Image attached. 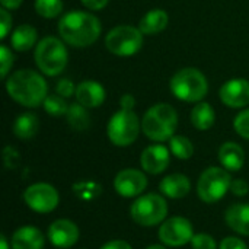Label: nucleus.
Returning a JSON list of instances; mask_svg holds the SVG:
<instances>
[{
    "instance_id": "1",
    "label": "nucleus",
    "mask_w": 249,
    "mask_h": 249,
    "mask_svg": "<svg viewBox=\"0 0 249 249\" xmlns=\"http://www.w3.org/2000/svg\"><path fill=\"white\" fill-rule=\"evenodd\" d=\"M102 26L96 16L82 10L66 13L58 22V34L71 47L83 48L92 45L101 35Z\"/></svg>"
},
{
    "instance_id": "2",
    "label": "nucleus",
    "mask_w": 249,
    "mask_h": 249,
    "mask_svg": "<svg viewBox=\"0 0 249 249\" xmlns=\"http://www.w3.org/2000/svg\"><path fill=\"white\" fill-rule=\"evenodd\" d=\"M47 82L44 77L29 69L15 71L6 82L9 96L28 108H36L44 104L47 95Z\"/></svg>"
},
{
    "instance_id": "3",
    "label": "nucleus",
    "mask_w": 249,
    "mask_h": 249,
    "mask_svg": "<svg viewBox=\"0 0 249 249\" xmlns=\"http://www.w3.org/2000/svg\"><path fill=\"white\" fill-rule=\"evenodd\" d=\"M178 115L169 104H156L146 111L142 120V130L153 142H166L175 136Z\"/></svg>"
},
{
    "instance_id": "4",
    "label": "nucleus",
    "mask_w": 249,
    "mask_h": 249,
    "mask_svg": "<svg viewBox=\"0 0 249 249\" xmlns=\"http://www.w3.org/2000/svg\"><path fill=\"white\" fill-rule=\"evenodd\" d=\"M209 90L206 76L193 67L181 69L171 79V92L175 98L185 102H200Z\"/></svg>"
},
{
    "instance_id": "5",
    "label": "nucleus",
    "mask_w": 249,
    "mask_h": 249,
    "mask_svg": "<svg viewBox=\"0 0 249 249\" xmlns=\"http://www.w3.org/2000/svg\"><path fill=\"white\" fill-rule=\"evenodd\" d=\"M35 63L38 69L47 76L60 74L67 66V48L55 36L42 38L35 48Z\"/></svg>"
},
{
    "instance_id": "6",
    "label": "nucleus",
    "mask_w": 249,
    "mask_h": 249,
    "mask_svg": "<svg viewBox=\"0 0 249 249\" xmlns=\"http://www.w3.org/2000/svg\"><path fill=\"white\" fill-rule=\"evenodd\" d=\"M130 214L133 220L144 228L156 226L163 223L168 214V204L163 196L149 193L137 197V200L130 207Z\"/></svg>"
},
{
    "instance_id": "7",
    "label": "nucleus",
    "mask_w": 249,
    "mask_h": 249,
    "mask_svg": "<svg viewBox=\"0 0 249 249\" xmlns=\"http://www.w3.org/2000/svg\"><path fill=\"white\" fill-rule=\"evenodd\" d=\"M232 178L225 168L212 166L207 168L198 178L197 194L201 201L207 204H214L220 201L226 193L231 190Z\"/></svg>"
},
{
    "instance_id": "8",
    "label": "nucleus",
    "mask_w": 249,
    "mask_h": 249,
    "mask_svg": "<svg viewBox=\"0 0 249 249\" xmlns=\"http://www.w3.org/2000/svg\"><path fill=\"white\" fill-rule=\"evenodd\" d=\"M108 137L112 144L125 147L133 144L140 133V121L134 111L121 109L115 112L107 127Z\"/></svg>"
},
{
    "instance_id": "9",
    "label": "nucleus",
    "mask_w": 249,
    "mask_h": 249,
    "mask_svg": "<svg viewBox=\"0 0 249 249\" xmlns=\"http://www.w3.org/2000/svg\"><path fill=\"white\" fill-rule=\"evenodd\" d=\"M143 44V32L130 25H120L112 28L105 36V47L109 53L128 57L136 54Z\"/></svg>"
},
{
    "instance_id": "10",
    "label": "nucleus",
    "mask_w": 249,
    "mask_h": 249,
    "mask_svg": "<svg viewBox=\"0 0 249 249\" xmlns=\"http://www.w3.org/2000/svg\"><path fill=\"white\" fill-rule=\"evenodd\" d=\"M23 201L35 213H51L60 203L58 191L45 182L29 185L23 193Z\"/></svg>"
},
{
    "instance_id": "11",
    "label": "nucleus",
    "mask_w": 249,
    "mask_h": 249,
    "mask_svg": "<svg viewBox=\"0 0 249 249\" xmlns=\"http://www.w3.org/2000/svg\"><path fill=\"white\" fill-rule=\"evenodd\" d=\"M158 236L163 245L177 248V247H184L185 244L191 242L194 236V229L188 219L175 216V217L165 220L160 225Z\"/></svg>"
},
{
    "instance_id": "12",
    "label": "nucleus",
    "mask_w": 249,
    "mask_h": 249,
    "mask_svg": "<svg viewBox=\"0 0 249 249\" xmlns=\"http://www.w3.org/2000/svg\"><path fill=\"white\" fill-rule=\"evenodd\" d=\"M147 187V178L146 175L139 169H123L117 174L114 178V188L115 191L125 198L140 197L142 193Z\"/></svg>"
},
{
    "instance_id": "13",
    "label": "nucleus",
    "mask_w": 249,
    "mask_h": 249,
    "mask_svg": "<svg viewBox=\"0 0 249 249\" xmlns=\"http://www.w3.org/2000/svg\"><path fill=\"white\" fill-rule=\"evenodd\" d=\"M79 228L69 219H58L53 222L48 228V241L55 248H71L79 241Z\"/></svg>"
},
{
    "instance_id": "14",
    "label": "nucleus",
    "mask_w": 249,
    "mask_h": 249,
    "mask_svg": "<svg viewBox=\"0 0 249 249\" xmlns=\"http://www.w3.org/2000/svg\"><path fill=\"white\" fill-rule=\"evenodd\" d=\"M219 96L229 108H244L249 104V82L247 79H231L220 88Z\"/></svg>"
},
{
    "instance_id": "15",
    "label": "nucleus",
    "mask_w": 249,
    "mask_h": 249,
    "mask_svg": "<svg viewBox=\"0 0 249 249\" xmlns=\"http://www.w3.org/2000/svg\"><path fill=\"white\" fill-rule=\"evenodd\" d=\"M171 162L169 150L163 144H152L142 152L140 165L142 168L152 175L162 174Z\"/></svg>"
},
{
    "instance_id": "16",
    "label": "nucleus",
    "mask_w": 249,
    "mask_h": 249,
    "mask_svg": "<svg viewBox=\"0 0 249 249\" xmlns=\"http://www.w3.org/2000/svg\"><path fill=\"white\" fill-rule=\"evenodd\" d=\"M105 89L99 82L85 80L80 82L76 88V99L80 105L86 108H98L105 101Z\"/></svg>"
},
{
    "instance_id": "17",
    "label": "nucleus",
    "mask_w": 249,
    "mask_h": 249,
    "mask_svg": "<svg viewBox=\"0 0 249 249\" xmlns=\"http://www.w3.org/2000/svg\"><path fill=\"white\" fill-rule=\"evenodd\" d=\"M45 245V238L42 232L35 226L19 228L10 241L12 249H42Z\"/></svg>"
},
{
    "instance_id": "18",
    "label": "nucleus",
    "mask_w": 249,
    "mask_h": 249,
    "mask_svg": "<svg viewBox=\"0 0 249 249\" xmlns=\"http://www.w3.org/2000/svg\"><path fill=\"white\" fill-rule=\"evenodd\" d=\"M190 190H191L190 178L182 174L168 175L159 182V191L162 193V196L174 198V200L187 197Z\"/></svg>"
},
{
    "instance_id": "19",
    "label": "nucleus",
    "mask_w": 249,
    "mask_h": 249,
    "mask_svg": "<svg viewBox=\"0 0 249 249\" xmlns=\"http://www.w3.org/2000/svg\"><path fill=\"white\" fill-rule=\"evenodd\" d=\"M225 220L233 232L249 236V204L238 203L231 206L225 213Z\"/></svg>"
},
{
    "instance_id": "20",
    "label": "nucleus",
    "mask_w": 249,
    "mask_h": 249,
    "mask_svg": "<svg viewBox=\"0 0 249 249\" xmlns=\"http://www.w3.org/2000/svg\"><path fill=\"white\" fill-rule=\"evenodd\" d=\"M219 162L226 171H239L245 163L244 149L233 142H226L219 149Z\"/></svg>"
},
{
    "instance_id": "21",
    "label": "nucleus",
    "mask_w": 249,
    "mask_h": 249,
    "mask_svg": "<svg viewBox=\"0 0 249 249\" xmlns=\"http://www.w3.org/2000/svg\"><path fill=\"white\" fill-rule=\"evenodd\" d=\"M168 22H169V18L165 10L152 9L140 19L139 29L144 35H156L168 26Z\"/></svg>"
},
{
    "instance_id": "22",
    "label": "nucleus",
    "mask_w": 249,
    "mask_h": 249,
    "mask_svg": "<svg viewBox=\"0 0 249 249\" xmlns=\"http://www.w3.org/2000/svg\"><path fill=\"white\" fill-rule=\"evenodd\" d=\"M38 127H39L38 117L35 114H32V112H25V114H20L15 120L13 133L20 140H29L36 134Z\"/></svg>"
},
{
    "instance_id": "23",
    "label": "nucleus",
    "mask_w": 249,
    "mask_h": 249,
    "mask_svg": "<svg viewBox=\"0 0 249 249\" xmlns=\"http://www.w3.org/2000/svg\"><path fill=\"white\" fill-rule=\"evenodd\" d=\"M214 120H216L214 109L207 102H198L191 111V123L197 130L201 131L210 130L214 124Z\"/></svg>"
},
{
    "instance_id": "24",
    "label": "nucleus",
    "mask_w": 249,
    "mask_h": 249,
    "mask_svg": "<svg viewBox=\"0 0 249 249\" xmlns=\"http://www.w3.org/2000/svg\"><path fill=\"white\" fill-rule=\"evenodd\" d=\"M36 41V29L31 25L18 26L10 36V44L16 51H28Z\"/></svg>"
},
{
    "instance_id": "25",
    "label": "nucleus",
    "mask_w": 249,
    "mask_h": 249,
    "mask_svg": "<svg viewBox=\"0 0 249 249\" xmlns=\"http://www.w3.org/2000/svg\"><path fill=\"white\" fill-rule=\"evenodd\" d=\"M64 117H66L69 125L76 131H85L90 125V118H89V114H88V108L80 105L79 102L77 104H70Z\"/></svg>"
},
{
    "instance_id": "26",
    "label": "nucleus",
    "mask_w": 249,
    "mask_h": 249,
    "mask_svg": "<svg viewBox=\"0 0 249 249\" xmlns=\"http://www.w3.org/2000/svg\"><path fill=\"white\" fill-rule=\"evenodd\" d=\"M169 150L175 158L181 160H187L194 155V146L191 140L184 136H174L169 140Z\"/></svg>"
},
{
    "instance_id": "27",
    "label": "nucleus",
    "mask_w": 249,
    "mask_h": 249,
    "mask_svg": "<svg viewBox=\"0 0 249 249\" xmlns=\"http://www.w3.org/2000/svg\"><path fill=\"white\" fill-rule=\"evenodd\" d=\"M44 109L47 114H50L51 117H63L66 115L67 109H69V104L66 102V98L60 96L58 93L55 95H48L42 104Z\"/></svg>"
},
{
    "instance_id": "28",
    "label": "nucleus",
    "mask_w": 249,
    "mask_h": 249,
    "mask_svg": "<svg viewBox=\"0 0 249 249\" xmlns=\"http://www.w3.org/2000/svg\"><path fill=\"white\" fill-rule=\"evenodd\" d=\"M35 10L39 16L53 19L63 12L61 0H35Z\"/></svg>"
},
{
    "instance_id": "29",
    "label": "nucleus",
    "mask_w": 249,
    "mask_h": 249,
    "mask_svg": "<svg viewBox=\"0 0 249 249\" xmlns=\"http://www.w3.org/2000/svg\"><path fill=\"white\" fill-rule=\"evenodd\" d=\"M73 190H74V194L88 201V200H92L95 197L99 196L101 193V187L96 184V182H92V181H82V182H77L73 185Z\"/></svg>"
},
{
    "instance_id": "30",
    "label": "nucleus",
    "mask_w": 249,
    "mask_h": 249,
    "mask_svg": "<svg viewBox=\"0 0 249 249\" xmlns=\"http://www.w3.org/2000/svg\"><path fill=\"white\" fill-rule=\"evenodd\" d=\"M233 127L241 137L249 140V108L236 115L233 121Z\"/></svg>"
},
{
    "instance_id": "31",
    "label": "nucleus",
    "mask_w": 249,
    "mask_h": 249,
    "mask_svg": "<svg viewBox=\"0 0 249 249\" xmlns=\"http://www.w3.org/2000/svg\"><path fill=\"white\" fill-rule=\"evenodd\" d=\"M191 247L193 249H217L214 238L207 233L194 235L191 239Z\"/></svg>"
},
{
    "instance_id": "32",
    "label": "nucleus",
    "mask_w": 249,
    "mask_h": 249,
    "mask_svg": "<svg viewBox=\"0 0 249 249\" xmlns=\"http://www.w3.org/2000/svg\"><path fill=\"white\" fill-rule=\"evenodd\" d=\"M0 63H1V70H0V76L4 79L13 64V54L12 51L6 47V45H0Z\"/></svg>"
},
{
    "instance_id": "33",
    "label": "nucleus",
    "mask_w": 249,
    "mask_h": 249,
    "mask_svg": "<svg viewBox=\"0 0 249 249\" xmlns=\"http://www.w3.org/2000/svg\"><path fill=\"white\" fill-rule=\"evenodd\" d=\"M76 88H77V86H74L71 80H69V79H61V80L55 85V93H58V95L63 96V98H69V96H71V95H76Z\"/></svg>"
},
{
    "instance_id": "34",
    "label": "nucleus",
    "mask_w": 249,
    "mask_h": 249,
    "mask_svg": "<svg viewBox=\"0 0 249 249\" xmlns=\"http://www.w3.org/2000/svg\"><path fill=\"white\" fill-rule=\"evenodd\" d=\"M219 249H248V247L242 239L236 236H228L220 242Z\"/></svg>"
},
{
    "instance_id": "35",
    "label": "nucleus",
    "mask_w": 249,
    "mask_h": 249,
    "mask_svg": "<svg viewBox=\"0 0 249 249\" xmlns=\"http://www.w3.org/2000/svg\"><path fill=\"white\" fill-rule=\"evenodd\" d=\"M0 28H1V32H0V38H6V35L9 34L10 28H12V16L9 15L7 9H1L0 10Z\"/></svg>"
},
{
    "instance_id": "36",
    "label": "nucleus",
    "mask_w": 249,
    "mask_h": 249,
    "mask_svg": "<svg viewBox=\"0 0 249 249\" xmlns=\"http://www.w3.org/2000/svg\"><path fill=\"white\" fill-rule=\"evenodd\" d=\"M231 191L235 196L242 197V196H247L249 193V185L247 184V181H244V179H233L232 185H231Z\"/></svg>"
},
{
    "instance_id": "37",
    "label": "nucleus",
    "mask_w": 249,
    "mask_h": 249,
    "mask_svg": "<svg viewBox=\"0 0 249 249\" xmlns=\"http://www.w3.org/2000/svg\"><path fill=\"white\" fill-rule=\"evenodd\" d=\"M99 249H133L131 245L123 239H114V241H109L107 242L105 245H102Z\"/></svg>"
},
{
    "instance_id": "38",
    "label": "nucleus",
    "mask_w": 249,
    "mask_h": 249,
    "mask_svg": "<svg viewBox=\"0 0 249 249\" xmlns=\"http://www.w3.org/2000/svg\"><path fill=\"white\" fill-rule=\"evenodd\" d=\"M120 105H121V109H127V111H133L134 105H136V99L131 93H125L121 96L120 99Z\"/></svg>"
},
{
    "instance_id": "39",
    "label": "nucleus",
    "mask_w": 249,
    "mask_h": 249,
    "mask_svg": "<svg viewBox=\"0 0 249 249\" xmlns=\"http://www.w3.org/2000/svg\"><path fill=\"white\" fill-rule=\"evenodd\" d=\"M90 10H101L107 6L108 0H80Z\"/></svg>"
},
{
    "instance_id": "40",
    "label": "nucleus",
    "mask_w": 249,
    "mask_h": 249,
    "mask_svg": "<svg viewBox=\"0 0 249 249\" xmlns=\"http://www.w3.org/2000/svg\"><path fill=\"white\" fill-rule=\"evenodd\" d=\"M23 0H0L1 6L4 9H9V10H13V9H18L20 4H22Z\"/></svg>"
},
{
    "instance_id": "41",
    "label": "nucleus",
    "mask_w": 249,
    "mask_h": 249,
    "mask_svg": "<svg viewBox=\"0 0 249 249\" xmlns=\"http://www.w3.org/2000/svg\"><path fill=\"white\" fill-rule=\"evenodd\" d=\"M0 249H9V242L4 235L0 236Z\"/></svg>"
},
{
    "instance_id": "42",
    "label": "nucleus",
    "mask_w": 249,
    "mask_h": 249,
    "mask_svg": "<svg viewBox=\"0 0 249 249\" xmlns=\"http://www.w3.org/2000/svg\"><path fill=\"white\" fill-rule=\"evenodd\" d=\"M146 249H166L163 245H150V247H147Z\"/></svg>"
}]
</instances>
